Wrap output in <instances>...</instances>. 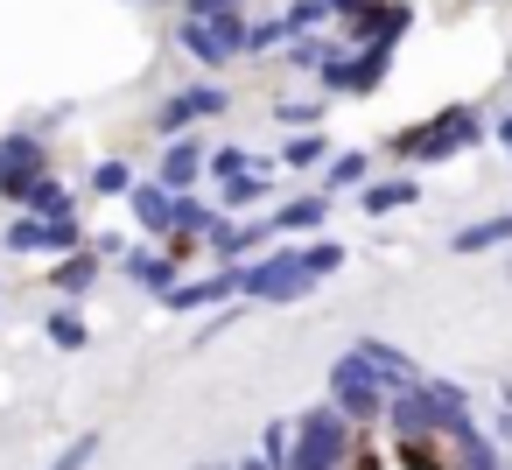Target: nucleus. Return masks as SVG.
Masks as SVG:
<instances>
[{"label": "nucleus", "instance_id": "obj_30", "mask_svg": "<svg viewBox=\"0 0 512 470\" xmlns=\"http://www.w3.org/2000/svg\"><path fill=\"white\" fill-rule=\"evenodd\" d=\"M204 169H211L218 183H232V176H246V169H253V155H246V148H211V162H204Z\"/></svg>", "mask_w": 512, "mask_h": 470}, {"label": "nucleus", "instance_id": "obj_26", "mask_svg": "<svg viewBox=\"0 0 512 470\" xmlns=\"http://www.w3.org/2000/svg\"><path fill=\"white\" fill-rule=\"evenodd\" d=\"M337 50H344V43H330V36H295V43H288V64L316 78V71H323V64H330Z\"/></svg>", "mask_w": 512, "mask_h": 470}, {"label": "nucleus", "instance_id": "obj_7", "mask_svg": "<svg viewBox=\"0 0 512 470\" xmlns=\"http://www.w3.org/2000/svg\"><path fill=\"white\" fill-rule=\"evenodd\" d=\"M8 253H29V260H71L78 246H85V225L78 218H64V225H50V218H8V239H0Z\"/></svg>", "mask_w": 512, "mask_h": 470}, {"label": "nucleus", "instance_id": "obj_35", "mask_svg": "<svg viewBox=\"0 0 512 470\" xmlns=\"http://www.w3.org/2000/svg\"><path fill=\"white\" fill-rule=\"evenodd\" d=\"M491 141H498V148L512 155V113H498V120H491Z\"/></svg>", "mask_w": 512, "mask_h": 470}, {"label": "nucleus", "instance_id": "obj_11", "mask_svg": "<svg viewBox=\"0 0 512 470\" xmlns=\"http://www.w3.org/2000/svg\"><path fill=\"white\" fill-rule=\"evenodd\" d=\"M386 428L400 435V449H428L442 428H435V407H428V386H407V393H386Z\"/></svg>", "mask_w": 512, "mask_h": 470}, {"label": "nucleus", "instance_id": "obj_1", "mask_svg": "<svg viewBox=\"0 0 512 470\" xmlns=\"http://www.w3.org/2000/svg\"><path fill=\"white\" fill-rule=\"evenodd\" d=\"M344 267V239H330V232H316L309 246H274V253H260V260H246V267H232L239 274V302L253 309V302H302L316 281H330Z\"/></svg>", "mask_w": 512, "mask_h": 470}, {"label": "nucleus", "instance_id": "obj_5", "mask_svg": "<svg viewBox=\"0 0 512 470\" xmlns=\"http://www.w3.org/2000/svg\"><path fill=\"white\" fill-rule=\"evenodd\" d=\"M393 71V50H337L316 71V99H372Z\"/></svg>", "mask_w": 512, "mask_h": 470}, {"label": "nucleus", "instance_id": "obj_2", "mask_svg": "<svg viewBox=\"0 0 512 470\" xmlns=\"http://www.w3.org/2000/svg\"><path fill=\"white\" fill-rule=\"evenodd\" d=\"M484 141H491V120H484L477 106H449V113H435V120H421V127L386 134V155H393V162H414V169H435V162H456V155H470V148H484Z\"/></svg>", "mask_w": 512, "mask_h": 470}, {"label": "nucleus", "instance_id": "obj_15", "mask_svg": "<svg viewBox=\"0 0 512 470\" xmlns=\"http://www.w3.org/2000/svg\"><path fill=\"white\" fill-rule=\"evenodd\" d=\"M15 211H22V218H50V225H64V218H78V190H64L57 176H43V183H29V190L15 197Z\"/></svg>", "mask_w": 512, "mask_h": 470}, {"label": "nucleus", "instance_id": "obj_31", "mask_svg": "<svg viewBox=\"0 0 512 470\" xmlns=\"http://www.w3.org/2000/svg\"><path fill=\"white\" fill-rule=\"evenodd\" d=\"M225 8H246V0H183V22H204V15H225Z\"/></svg>", "mask_w": 512, "mask_h": 470}, {"label": "nucleus", "instance_id": "obj_14", "mask_svg": "<svg viewBox=\"0 0 512 470\" xmlns=\"http://www.w3.org/2000/svg\"><path fill=\"white\" fill-rule=\"evenodd\" d=\"M127 211H134V225L148 239H169L176 232V190H162V183H134L127 190Z\"/></svg>", "mask_w": 512, "mask_h": 470}, {"label": "nucleus", "instance_id": "obj_32", "mask_svg": "<svg viewBox=\"0 0 512 470\" xmlns=\"http://www.w3.org/2000/svg\"><path fill=\"white\" fill-rule=\"evenodd\" d=\"M316 113H323V99H288V106H281V120H288V127H309Z\"/></svg>", "mask_w": 512, "mask_h": 470}, {"label": "nucleus", "instance_id": "obj_20", "mask_svg": "<svg viewBox=\"0 0 512 470\" xmlns=\"http://www.w3.org/2000/svg\"><path fill=\"white\" fill-rule=\"evenodd\" d=\"M323 218H330V197H323V190L288 197V204H274V211H267V225H274V232H323Z\"/></svg>", "mask_w": 512, "mask_h": 470}, {"label": "nucleus", "instance_id": "obj_9", "mask_svg": "<svg viewBox=\"0 0 512 470\" xmlns=\"http://www.w3.org/2000/svg\"><path fill=\"white\" fill-rule=\"evenodd\" d=\"M50 176V148H43V134H0V197H22L29 183H43Z\"/></svg>", "mask_w": 512, "mask_h": 470}, {"label": "nucleus", "instance_id": "obj_27", "mask_svg": "<svg viewBox=\"0 0 512 470\" xmlns=\"http://www.w3.org/2000/svg\"><path fill=\"white\" fill-rule=\"evenodd\" d=\"M85 190H92V197H127V190H134V169H127L120 155H106V162L92 169V183H85Z\"/></svg>", "mask_w": 512, "mask_h": 470}, {"label": "nucleus", "instance_id": "obj_8", "mask_svg": "<svg viewBox=\"0 0 512 470\" xmlns=\"http://www.w3.org/2000/svg\"><path fill=\"white\" fill-rule=\"evenodd\" d=\"M225 106H232V92H225V85H183V92H169V99H162L155 134H162V141H176V134H190L197 120H218Z\"/></svg>", "mask_w": 512, "mask_h": 470}, {"label": "nucleus", "instance_id": "obj_33", "mask_svg": "<svg viewBox=\"0 0 512 470\" xmlns=\"http://www.w3.org/2000/svg\"><path fill=\"white\" fill-rule=\"evenodd\" d=\"M323 8H330V22H337V29H344V22H358V15H365V8H372V0H323Z\"/></svg>", "mask_w": 512, "mask_h": 470}, {"label": "nucleus", "instance_id": "obj_17", "mask_svg": "<svg viewBox=\"0 0 512 470\" xmlns=\"http://www.w3.org/2000/svg\"><path fill=\"white\" fill-rule=\"evenodd\" d=\"M407 204H421V183H414V176H379V183L358 190V211H365V218H393V211H407Z\"/></svg>", "mask_w": 512, "mask_h": 470}, {"label": "nucleus", "instance_id": "obj_28", "mask_svg": "<svg viewBox=\"0 0 512 470\" xmlns=\"http://www.w3.org/2000/svg\"><path fill=\"white\" fill-rule=\"evenodd\" d=\"M281 22H288V43H295V36H316V29L330 22V8H323V0H288Z\"/></svg>", "mask_w": 512, "mask_h": 470}, {"label": "nucleus", "instance_id": "obj_4", "mask_svg": "<svg viewBox=\"0 0 512 470\" xmlns=\"http://www.w3.org/2000/svg\"><path fill=\"white\" fill-rule=\"evenodd\" d=\"M246 29H253L246 8H225V15H204V22H176V50L211 64V71H225V64L246 57Z\"/></svg>", "mask_w": 512, "mask_h": 470}, {"label": "nucleus", "instance_id": "obj_29", "mask_svg": "<svg viewBox=\"0 0 512 470\" xmlns=\"http://www.w3.org/2000/svg\"><path fill=\"white\" fill-rule=\"evenodd\" d=\"M92 456H99V428H85V435H71V449L50 463V470H92Z\"/></svg>", "mask_w": 512, "mask_h": 470}, {"label": "nucleus", "instance_id": "obj_16", "mask_svg": "<svg viewBox=\"0 0 512 470\" xmlns=\"http://www.w3.org/2000/svg\"><path fill=\"white\" fill-rule=\"evenodd\" d=\"M120 274H127L134 288H148V295H169V288L183 281L176 260H169V253H148V246H127V253H120Z\"/></svg>", "mask_w": 512, "mask_h": 470}, {"label": "nucleus", "instance_id": "obj_34", "mask_svg": "<svg viewBox=\"0 0 512 470\" xmlns=\"http://www.w3.org/2000/svg\"><path fill=\"white\" fill-rule=\"evenodd\" d=\"M491 449H512V400H505L498 421H491Z\"/></svg>", "mask_w": 512, "mask_h": 470}, {"label": "nucleus", "instance_id": "obj_23", "mask_svg": "<svg viewBox=\"0 0 512 470\" xmlns=\"http://www.w3.org/2000/svg\"><path fill=\"white\" fill-rule=\"evenodd\" d=\"M211 204H218L225 218H239V211H260V204H267V176H253V169H246V176L218 183V197H211Z\"/></svg>", "mask_w": 512, "mask_h": 470}, {"label": "nucleus", "instance_id": "obj_24", "mask_svg": "<svg viewBox=\"0 0 512 470\" xmlns=\"http://www.w3.org/2000/svg\"><path fill=\"white\" fill-rule=\"evenodd\" d=\"M330 155H337L330 134H288V141H281V162H288V169H323Z\"/></svg>", "mask_w": 512, "mask_h": 470}, {"label": "nucleus", "instance_id": "obj_18", "mask_svg": "<svg viewBox=\"0 0 512 470\" xmlns=\"http://www.w3.org/2000/svg\"><path fill=\"white\" fill-rule=\"evenodd\" d=\"M99 274H106V260H99L92 246H78L71 260H57V267H50V288H57V295H71V302H85V295L99 288Z\"/></svg>", "mask_w": 512, "mask_h": 470}, {"label": "nucleus", "instance_id": "obj_3", "mask_svg": "<svg viewBox=\"0 0 512 470\" xmlns=\"http://www.w3.org/2000/svg\"><path fill=\"white\" fill-rule=\"evenodd\" d=\"M351 449H358V428L323 400V407H302L288 421V456L281 470H351Z\"/></svg>", "mask_w": 512, "mask_h": 470}, {"label": "nucleus", "instance_id": "obj_25", "mask_svg": "<svg viewBox=\"0 0 512 470\" xmlns=\"http://www.w3.org/2000/svg\"><path fill=\"white\" fill-rule=\"evenodd\" d=\"M43 337H50L57 351H85V344H92V330H85V316H78V309H50Z\"/></svg>", "mask_w": 512, "mask_h": 470}, {"label": "nucleus", "instance_id": "obj_10", "mask_svg": "<svg viewBox=\"0 0 512 470\" xmlns=\"http://www.w3.org/2000/svg\"><path fill=\"white\" fill-rule=\"evenodd\" d=\"M407 22H414L407 0H372L358 22H344V50H400Z\"/></svg>", "mask_w": 512, "mask_h": 470}, {"label": "nucleus", "instance_id": "obj_36", "mask_svg": "<svg viewBox=\"0 0 512 470\" xmlns=\"http://www.w3.org/2000/svg\"><path fill=\"white\" fill-rule=\"evenodd\" d=\"M505 274H512V267H505Z\"/></svg>", "mask_w": 512, "mask_h": 470}, {"label": "nucleus", "instance_id": "obj_6", "mask_svg": "<svg viewBox=\"0 0 512 470\" xmlns=\"http://www.w3.org/2000/svg\"><path fill=\"white\" fill-rule=\"evenodd\" d=\"M330 407H337V414H344L351 428H358V421H379V414H386V386H379V379L365 372V358H351V351H344V358L330 365Z\"/></svg>", "mask_w": 512, "mask_h": 470}, {"label": "nucleus", "instance_id": "obj_19", "mask_svg": "<svg viewBox=\"0 0 512 470\" xmlns=\"http://www.w3.org/2000/svg\"><path fill=\"white\" fill-rule=\"evenodd\" d=\"M232 295H239V274L218 267V274H204V281H176L162 302H169V309H204V302H232Z\"/></svg>", "mask_w": 512, "mask_h": 470}, {"label": "nucleus", "instance_id": "obj_22", "mask_svg": "<svg viewBox=\"0 0 512 470\" xmlns=\"http://www.w3.org/2000/svg\"><path fill=\"white\" fill-rule=\"evenodd\" d=\"M449 246H456V253H491V246H512V211H491V218L463 225Z\"/></svg>", "mask_w": 512, "mask_h": 470}, {"label": "nucleus", "instance_id": "obj_13", "mask_svg": "<svg viewBox=\"0 0 512 470\" xmlns=\"http://www.w3.org/2000/svg\"><path fill=\"white\" fill-rule=\"evenodd\" d=\"M204 162H211V148L197 141V134H176V141H162V190H176V197H190L197 183H204Z\"/></svg>", "mask_w": 512, "mask_h": 470}, {"label": "nucleus", "instance_id": "obj_21", "mask_svg": "<svg viewBox=\"0 0 512 470\" xmlns=\"http://www.w3.org/2000/svg\"><path fill=\"white\" fill-rule=\"evenodd\" d=\"M365 183H372V155H365V148L323 162V197H337V190H365Z\"/></svg>", "mask_w": 512, "mask_h": 470}, {"label": "nucleus", "instance_id": "obj_12", "mask_svg": "<svg viewBox=\"0 0 512 470\" xmlns=\"http://www.w3.org/2000/svg\"><path fill=\"white\" fill-rule=\"evenodd\" d=\"M351 358H365V372H372L386 393H407V386H421V379H428V372H421L400 344H386V337H358V344H351Z\"/></svg>", "mask_w": 512, "mask_h": 470}]
</instances>
